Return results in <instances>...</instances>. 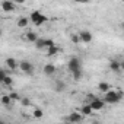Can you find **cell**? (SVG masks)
Segmentation results:
<instances>
[{
  "instance_id": "cell-12",
  "label": "cell",
  "mask_w": 124,
  "mask_h": 124,
  "mask_svg": "<svg viewBox=\"0 0 124 124\" xmlns=\"http://www.w3.org/2000/svg\"><path fill=\"white\" fill-rule=\"evenodd\" d=\"M109 70H111V72H120V70H121V61L111 60V61H109Z\"/></svg>"
},
{
  "instance_id": "cell-27",
  "label": "cell",
  "mask_w": 124,
  "mask_h": 124,
  "mask_svg": "<svg viewBox=\"0 0 124 124\" xmlns=\"http://www.w3.org/2000/svg\"><path fill=\"white\" fill-rule=\"evenodd\" d=\"M75 3H79V5H88L91 3V0H73Z\"/></svg>"
},
{
  "instance_id": "cell-11",
  "label": "cell",
  "mask_w": 124,
  "mask_h": 124,
  "mask_svg": "<svg viewBox=\"0 0 124 124\" xmlns=\"http://www.w3.org/2000/svg\"><path fill=\"white\" fill-rule=\"evenodd\" d=\"M25 39H26L28 42L35 44V42L38 41V35H37V32H35V31H29V32H26V34H25Z\"/></svg>"
},
{
  "instance_id": "cell-18",
  "label": "cell",
  "mask_w": 124,
  "mask_h": 124,
  "mask_svg": "<svg viewBox=\"0 0 124 124\" xmlns=\"http://www.w3.org/2000/svg\"><path fill=\"white\" fill-rule=\"evenodd\" d=\"M29 22H31L29 18H19V19H18V26H19V28H26V26L29 25Z\"/></svg>"
},
{
  "instance_id": "cell-20",
  "label": "cell",
  "mask_w": 124,
  "mask_h": 124,
  "mask_svg": "<svg viewBox=\"0 0 124 124\" xmlns=\"http://www.w3.org/2000/svg\"><path fill=\"white\" fill-rule=\"evenodd\" d=\"M72 76H73V79H75L76 82H79V80H82V78H83V70L73 72V73H72Z\"/></svg>"
},
{
  "instance_id": "cell-31",
  "label": "cell",
  "mask_w": 124,
  "mask_h": 124,
  "mask_svg": "<svg viewBox=\"0 0 124 124\" xmlns=\"http://www.w3.org/2000/svg\"><path fill=\"white\" fill-rule=\"evenodd\" d=\"M121 2H123V3H124V0H121Z\"/></svg>"
},
{
  "instance_id": "cell-17",
  "label": "cell",
  "mask_w": 124,
  "mask_h": 124,
  "mask_svg": "<svg viewBox=\"0 0 124 124\" xmlns=\"http://www.w3.org/2000/svg\"><path fill=\"white\" fill-rule=\"evenodd\" d=\"M0 101H2V105H5V107H10V104L13 102L12 98H10V95H2Z\"/></svg>"
},
{
  "instance_id": "cell-6",
  "label": "cell",
  "mask_w": 124,
  "mask_h": 124,
  "mask_svg": "<svg viewBox=\"0 0 124 124\" xmlns=\"http://www.w3.org/2000/svg\"><path fill=\"white\" fill-rule=\"evenodd\" d=\"M79 38H80V42H83V44H89V42H92L93 35H92L91 31H88V29H82V31L79 32Z\"/></svg>"
},
{
  "instance_id": "cell-2",
  "label": "cell",
  "mask_w": 124,
  "mask_h": 124,
  "mask_svg": "<svg viewBox=\"0 0 124 124\" xmlns=\"http://www.w3.org/2000/svg\"><path fill=\"white\" fill-rule=\"evenodd\" d=\"M29 19H31V22H32L35 26H41V25H44V23L48 21L47 15H44V13L39 12V10H34V12L31 13Z\"/></svg>"
},
{
  "instance_id": "cell-15",
  "label": "cell",
  "mask_w": 124,
  "mask_h": 124,
  "mask_svg": "<svg viewBox=\"0 0 124 124\" xmlns=\"http://www.w3.org/2000/svg\"><path fill=\"white\" fill-rule=\"evenodd\" d=\"M98 89H99L102 93H105V92H108V91L111 89V85H109L108 82H99V83H98Z\"/></svg>"
},
{
  "instance_id": "cell-29",
  "label": "cell",
  "mask_w": 124,
  "mask_h": 124,
  "mask_svg": "<svg viewBox=\"0 0 124 124\" xmlns=\"http://www.w3.org/2000/svg\"><path fill=\"white\" fill-rule=\"evenodd\" d=\"M121 70L124 72V61H121Z\"/></svg>"
},
{
  "instance_id": "cell-19",
  "label": "cell",
  "mask_w": 124,
  "mask_h": 124,
  "mask_svg": "<svg viewBox=\"0 0 124 124\" xmlns=\"http://www.w3.org/2000/svg\"><path fill=\"white\" fill-rule=\"evenodd\" d=\"M0 82H2L5 86H12V85H13V79H12L9 75H6V76L2 79V80H0Z\"/></svg>"
},
{
  "instance_id": "cell-16",
  "label": "cell",
  "mask_w": 124,
  "mask_h": 124,
  "mask_svg": "<svg viewBox=\"0 0 124 124\" xmlns=\"http://www.w3.org/2000/svg\"><path fill=\"white\" fill-rule=\"evenodd\" d=\"M64 89H66V83L63 80H57L55 82V86H54V91L55 92H63Z\"/></svg>"
},
{
  "instance_id": "cell-13",
  "label": "cell",
  "mask_w": 124,
  "mask_h": 124,
  "mask_svg": "<svg viewBox=\"0 0 124 124\" xmlns=\"http://www.w3.org/2000/svg\"><path fill=\"white\" fill-rule=\"evenodd\" d=\"M80 112H82L83 115H92V114H93V109H92V107H91V105H89V102H88V104L82 105Z\"/></svg>"
},
{
  "instance_id": "cell-26",
  "label": "cell",
  "mask_w": 124,
  "mask_h": 124,
  "mask_svg": "<svg viewBox=\"0 0 124 124\" xmlns=\"http://www.w3.org/2000/svg\"><path fill=\"white\" fill-rule=\"evenodd\" d=\"M21 102H22V105H25V107H28V105L31 104L29 98H22V99H21Z\"/></svg>"
},
{
  "instance_id": "cell-21",
  "label": "cell",
  "mask_w": 124,
  "mask_h": 124,
  "mask_svg": "<svg viewBox=\"0 0 124 124\" xmlns=\"http://www.w3.org/2000/svg\"><path fill=\"white\" fill-rule=\"evenodd\" d=\"M34 117H35V118H42V117H44L42 109H41V108H35V109H34Z\"/></svg>"
},
{
  "instance_id": "cell-28",
  "label": "cell",
  "mask_w": 124,
  "mask_h": 124,
  "mask_svg": "<svg viewBox=\"0 0 124 124\" xmlns=\"http://www.w3.org/2000/svg\"><path fill=\"white\" fill-rule=\"evenodd\" d=\"M13 2H15L16 5H23V3L26 2V0H13Z\"/></svg>"
},
{
  "instance_id": "cell-22",
  "label": "cell",
  "mask_w": 124,
  "mask_h": 124,
  "mask_svg": "<svg viewBox=\"0 0 124 124\" xmlns=\"http://www.w3.org/2000/svg\"><path fill=\"white\" fill-rule=\"evenodd\" d=\"M35 47H37L38 50H42V48H45V44H44V39H41V38H38V41L35 42Z\"/></svg>"
},
{
  "instance_id": "cell-25",
  "label": "cell",
  "mask_w": 124,
  "mask_h": 124,
  "mask_svg": "<svg viewBox=\"0 0 124 124\" xmlns=\"http://www.w3.org/2000/svg\"><path fill=\"white\" fill-rule=\"evenodd\" d=\"M10 95V98H12V101H19L21 98H19V95L16 93V92H12V93H9Z\"/></svg>"
},
{
  "instance_id": "cell-3",
  "label": "cell",
  "mask_w": 124,
  "mask_h": 124,
  "mask_svg": "<svg viewBox=\"0 0 124 124\" xmlns=\"http://www.w3.org/2000/svg\"><path fill=\"white\" fill-rule=\"evenodd\" d=\"M89 99L91 101H88L89 102V105L92 107V109L93 111H101V109H104L105 108V101H104V98L101 99V98H96V96H89Z\"/></svg>"
},
{
  "instance_id": "cell-1",
  "label": "cell",
  "mask_w": 124,
  "mask_h": 124,
  "mask_svg": "<svg viewBox=\"0 0 124 124\" xmlns=\"http://www.w3.org/2000/svg\"><path fill=\"white\" fill-rule=\"evenodd\" d=\"M123 96H124V92H123L120 88H118L117 91L109 89L108 92H105V93H104V101H105L107 104H109V105H114V104L121 102Z\"/></svg>"
},
{
  "instance_id": "cell-10",
  "label": "cell",
  "mask_w": 124,
  "mask_h": 124,
  "mask_svg": "<svg viewBox=\"0 0 124 124\" xmlns=\"http://www.w3.org/2000/svg\"><path fill=\"white\" fill-rule=\"evenodd\" d=\"M42 72H44V75H47V76H53V75L55 73V66H54L53 63H47V64L42 67Z\"/></svg>"
},
{
  "instance_id": "cell-9",
  "label": "cell",
  "mask_w": 124,
  "mask_h": 124,
  "mask_svg": "<svg viewBox=\"0 0 124 124\" xmlns=\"http://www.w3.org/2000/svg\"><path fill=\"white\" fill-rule=\"evenodd\" d=\"M5 64H6V67H8V69H10V70H16V69L19 67V63H18V61H16L15 58H12V57L6 58Z\"/></svg>"
},
{
  "instance_id": "cell-4",
  "label": "cell",
  "mask_w": 124,
  "mask_h": 124,
  "mask_svg": "<svg viewBox=\"0 0 124 124\" xmlns=\"http://www.w3.org/2000/svg\"><path fill=\"white\" fill-rule=\"evenodd\" d=\"M67 69H69L70 73L78 72V70H82V60L79 57H72L69 60V63H67Z\"/></svg>"
},
{
  "instance_id": "cell-5",
  "label": "cell",
  "mask_w": 124,
  "mask_h": 124,
  "mask_svg": "<svg viewBox=\"0 0 124 124\" xmlns=\"http://www.w3.org/2000/svg\"><path fill=\"white\" fill-rule=\"evenodd\" d=\"M19 69L22 73H26V75H31L34 72V64L31 63V61L28 60H22L21 63H19Z\"/></svg>"
},
{
  "instance_id": "cell-23",
  "label": "cell",
  "mask_w": 124,
  "mask_h": 124,
  "mask_svg": "<svg viewBox=\"0 0 124 124\" xmlns=\"http://www.w3.org/2000/svg\"><path fill=\"white\" fill-rule=\"evenodd\" d=\"M44 44H45V50H47L48 47H53V45H55V42H54L53 39H44Z\"/></svg>"
},
{
  "instance_id": "cell-7",
  "label": "cell",
  "mask_w": 124,
  "mask_h": 124,
  "mask_svg": "<svg viewBox=\"0 0 124 124\" xmlns=\"http://www.w3.org/2000/svg\"><path fill=\"white\" fill-rule=\"evenodd\" d=\"M83 118H85V115L82 112H70L69 117L64 118V121H69V123H80V121H83Z\"/></svg>"
},
{
  "instance_id": "cell-8",
  "label": "cell",
  "mask_w": 124,
  "mask_h": 124,
  "mask_svg": "<svg viewBox=\"0 0 124 124\" xmlns=\"http://www.w3.org/2000/svg\"><path fill=\"white\" fill-rule=\"evenodd\" d=\"M15 2H12V0H3L2 2V9H3V12H6V13H10V12H15Z\"/></svg>"
},
{
  "instance_id": "cell-14",
  "label": "cell",
  "mask_w": 124,
  "mask_h": 124,
  "mask_svg": "<svg viewBox=\"0 0 124 124\" xmlns=\"http://www.w3.org/2000/svg\"><path fill=\"white\" fill-rule=\"evenodd\" d=\"M60 53V48L57 47V45H53V47H48L47 48V55L48 57H54L55 54H58Z\"/></svg>"
},
{
  "instance_id": "cell-24",
  "label": "cell",
  "mask_w": 124,
  "mask_h": 124,
  "mask_svg": "<svg viewBox=\"0 0 124 124\" xmlns=\"http://www.w3.org/2000/svg\"><path fill=\"white\" fill-rule=\"evenodd\" d=\"M70 38H72V41H73V44H79V42H80V38H79V34H78V35H75V34H73V35H72Z\"/></svg>"
},
{
  "instance_id": "cell-30",
  "label": "cell",
  "mask_w": 124,
  "mask_h": 124,
  "mask_svg": "<svg viewBox=\"0 0 124 124\" xmlns=\"http://www.w3.org/2000/svg\"><path fill=\"white\" fill-rule=\"evenodd\" d=\"M121 29H123V31H124V22H123V23H121Z\"/></svg>"
}]
</instances>
